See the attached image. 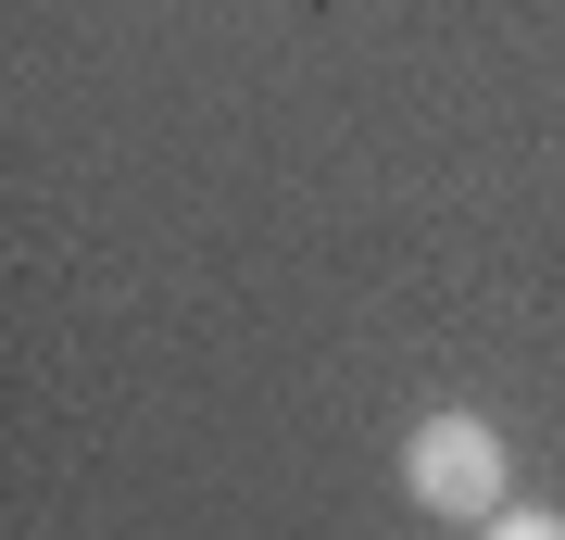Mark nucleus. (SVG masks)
<instances>
[{"label":"nucleus","instance_id":"1","mask_svg":"<svg viewBox=\"0 0 565 540\" xmlns=\"http://www.w3.org/2000/svg\"><path fill=\"white\" fill-rule=\"evenodd\" d=\"M403 490L427 502V516H452V528H490L503 490H515L503 427H490V415H427L415 441H403Z\"/></svg>","mask_w":565,"mask_h":540},{"label":"nucleus","instance_id":"2","mask_svg":"<svg viewBox=\"0 0 565 540\" xmlns=\"http://www.w3.org/2000/svg\"><path fill=\"white\" fill-rule=\"evenodd\" d=\"M478 540H565V516H541V502H503V516H490Z\"/></svg>","mask_w":565,"mask_h":540}]
</instances>
